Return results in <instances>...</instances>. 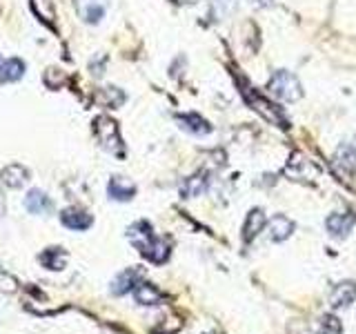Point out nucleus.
Returning a JSON list of instances; mask_svg holds the SVG:
<instances>
[{"instance_id": "nucleus-1", "label": "nucleus", "mask_w": 356, "mask_h": 334, "mask_svg": "<svg viewBox=\"0 0 356 334\" xmlns=\"http://www.w3.org/2000/svg\"><path fill=\"white\" fill-rule=\"evenodd\" d=\"M127 237L134 245H136V250L143 256H147L152 263H165L167 256H170V243H167L165 239L156 237L149 221L134 223L127 232Z\"/></svg>"}, {"instance_id": "nucleus-2", "label": "nucleus", "mask_w": 356, "mask_h": 334, "mask_svg": "<svg viewBox=\"0 0 356 334\" xmlns=\"http://www.w3.org/2000/svg\"><path fill=\"white\" fill-rule=\"evenodd\" d=\"M267 94L281 100V103H296L303 96V87H300V81L292 72L278 70L267 81Z\"/></svg>"}, {"instance_id": "nucleus-3", "label": "nucleus", "mask_w": 356, "mask_h": 334, "mask_svg": "<svg viewBox=\"0 0 356 334\" xmlns=\"http://www.w3.org/2000/svg\"><path fill=\"white\" fill-rule=\"evenodd\" d=\"M96 132H98V138H100V145L111 152L116 156H122V141H120V132H118V125L111 118H105L100 116L96 120Z\"/></svg>"}, {"instance_id": "nucleus-4", "label": "nucleus", "mask_w": 356, "mask_h": 334, "mask_svg": "<svg viewBox=\"0 0 356 334\" xmlns=\"http://www.w3.org/2000/svg\"><path fill=\"white\" fill-rule=\"evenodd\" d=\"M248 103L259 111V114L265 118V120H270V122H274V125H278V127H289V122H287V118H285V114L281 109H278L274 103H270V100H265L261 94H256V92H250L248 94Z\"/></svg>"}, {"instance_id": "nucleus-5", "label": "nucleus", "mask_w": 356, "mask_h": 334, "mask_svg": "<svg viewBox=\"0 0 356 334\" xmlns=\"http://www.w3.org/2000/svg\"><path fill=\"white\" fill-rule=\"evenodd\" d=\"M356 225V214L354 212H334L325 221V230L330 232L332 239H348L350 232Z\"/></svg>"}, {"instance_id": "nucleus-6", "label": "nucleus", "mask_w": 356, "mask_h": 334, "mask_svg": "<svg viewBox=\"0 0 356 334\" xmlns=\"http://www.w3.org/2000/svg\"><path fill=\"white\" fill-rule=\"evenodd\" d=\"M334 170H337L341 176L352 178L356 174V148L352 143H343L339 145V150L334 152Z\"/></svg>"}, {"instance_id": "nucleus-7", "label": "nucleus", "mask_w": 356, "mask_h": 334, "mask_svg": "<svg viewBox=\"0 0 356 334\" xmlns=\"http://www.w3.org/2000/svg\"><path fill=\"white\" fill-rule=\"evenodd\" d=\"M356 301V283L354 281H341L334 285L330 294V305L332 310H345Z\"/></svg>"}, {"instance_id": "nucleus-8", "label": "nucleus", "mask_w": 356, "mask_h": 334, "mask_svg": "<svg viewBox=\"0 0 356 334\" xmlns=\"http://www.w3.org/2000/svg\"><path fill=\"white\" fill-rule=\"evenodd\" d=\"M60 223L65 228L81 232V230L92 228L94 218H92V214H87L83 207H67V209L60 212Z\"/></svg>"}, {"instance_id": "nucleus-9", "label": "nucleus", "mask_w": 356, "mask_h": 334, "mask_svg": "<svg viewBox=\"0 0 356 334\" xmlns=\"http://www.w3.org/2000/svg\"><path fill=\"white\" fill-rule=\"evenodd\" d=\"M265 228H267V234H270V239L274 243H281L285 239L292 237V232H294V221L292 218H287L285 214H276L272 216L270 221L265 223Z\"/></svg>"}, {"instance_id": "nucleus-10", "label": "nucleus", "mask_w": 356, "mask_h": 334, "mask_svg": "<svg viewBox=\"0 0 356 334\" xmlns=\"http://www.w3.org/2000/svg\"><path fill=\"white\" fill-rule=\"evenodd\" d=\"M140 278H143V270H138V267H129V270L120 272L114 278V283H111V294L122 296V294L131 292V289L140 283Z\"/></svg>"}, {"instance_id": "nucleus-11", "label": "nucleus", "mask_w": 356, "mask_h": 334, "mask_svg": "<svg viewBox=\"0 0 356 334\" xmlns=\"http://www.w3.org/2000/svg\"><path fill=\"white\" fill-rule=\"evenodd\" d=\"M76 9L85 22L96 25L105 16V0H76Z\"/></svg>"}, {"instance_id": "nucleus-12", "label": "nucleus", "mask_w": 356, "mask_h": 334, "mask_svg": "<svg viewBox=\"0 0 356 334\" xmlns=\"http://www.w3.org/2000/svg\"><path fill=\"white\" fill-rule=\"evenodd\" d=\"M107 194L114 200H131L134 194H136V183L129 181L127 176H111Z\"/></svg>"}, {"instance_id": "nucleus-13", "label": "nucleus", "mask_w": 356, "mask_h": 334, "mask_svg": "<svg viewBox=\"0 0 356 334\" xmlns=\"http://www.w3.org/2000/svg\"><path fill=\"white\" fill-rule=\"evenodd\" d=\"M265 223H267L265 212L259 209V207L252 209L250 214H248V218H245V225H243V241L245 243H252L265 230Z\"/></svg>"}, {"instance_id": "nucleus-14", "label": "nucleus", "mask_w": 356, "mask_h": 334, "mask_svg": "<svg viewBox=\"0 0 356 334\" xmlns=\"http://www.w3.org/2000/svg\"><path fill=\"white\" fill-rule=\"evenodd\" d=\"M27 178H29V172L25 170L22 165L14 163V165H7L3 172H0V183H3L5 187L9 189H18L27 183Z\"/></svg>"}, {"instance_id": "nucleus-15", "label": "nucleus", "mask_w": 356, "mask_h": 334, "mask_svg": "<svg viewBox=\"0 0 356 334\" xmlns=\"http://www.w3.org/2000/svg\"><path fill=\"white\" fill-rule=\"evenodd\" d=\"M287 172H294V174H289V176H294L296 181H303V178L307 181V178H314L318 170L305 159V156L292 154V159H289V165H287Z\"/></svg>"}, {"instance_id": "nucleus-16", "label": "nucleus", "mask_w": 356, "mask_h": 334, "mask_svg": "<svg viewBox=\"0 0 356 334\" xmlns=\"http://www.w3.org/2000/svg\"><path fill=\"white\" fill-rule=\"evenodd\" d=\"M176 120L181 122V127H183V129L196 134V136H205V134L211 132V125H209V122H207L203 116L194 114V111H192V114H178Z\"/></svg>"}, {"instance_id": "nucleus-17", "label": "nucleus", "mask_w": 356, "mask_h": 334, "mask_svg": "<svg viewBox=\"0 0 356 334\" xmlns=\"http://www.w3.org/2000/svg\"><path fill=\"white\" fill-rule=\"evenodd\" d=\"M134 296H136V301L140 305H159L161 303V289L152 285V283H138L136 287H134Z\"/></svg>"}, {"instance_id": "nucleus-18", "label": "nucleus", "mask_w": 356, "mask_h": 334, "mask_svg": "<svg viewBox=\"0 0 356 334\" xmlns=\"http://www.w3.org/2000/svg\"><path fill=\"white\" fill-rule=\"evenodd\" d=\"M25 207L31 214H44V212L51 209V200L49 196L40 192V189H31V192L25 196Z\"/></svg>"}, {"instance_id": "nucleus-19", "label": "nucleus", "mask_w": 356, "mask_h": 334, "mask_svg": "<svg viewBox=\"0 0 356 334\" xmlns=\"http://www.w3.org/2000/svg\"><path fill=\"white\" fill-rule=\"evenodd\" d=\"M207 189V174L205 172H198L194 176H189L187 181L181 185V194L183 198H194L200 196Z\"/></svg>"}, {"instance_id": "nucleus-20", "label": "nucleus", "mask_w": 356, "mask_h": 334, "mask_svg": "<svg viewBox=\"0 0 356 334\" xmlns=\"http://www.w3.org/2000/svg\"><path fill=\"white\" fill-rule=\"evenodd\" d=\"M40 263L44 267H49V270H54V272H60V270H65V265H67V252L63 248H47L40 254Z\"/></svg>"}, {"instance_id": "nucleus-21", "label": "nucleus", "mask_w": 356, "mask_h": 334, "mask_svg": "<svg viewBox=\"0 0 356 334\" xmlns=\"http://www.w3.org/2000/svg\"><path fill=\"white\" fill-rule=\"evenodd\" d=\"M25 74V63L20 58H9L0 65V83H16Z\"/></svg>"}, {"instance_id": "nucleus-22", "label": "nucleus", "mask_w": 356, "mask_h": 334, "mask_svg": "<svg viewBox=\"0 0 356 334\" xmlns=\"http://www.w3.org/2000/svg\"><path fill=\"white\" fill-rule=\"evenodd\" d=\"M318 334H343V326L339 317L334 315H323L318 323Z\"/></svg>"}, {"instance_id": "nucleus-23", "label": "nucleus", "mask_w": 356, "mask_h": 334, "mask_svg": "<svg viewBox=\"0 0 356 334\" xmlns=\"http://www.w3.org/2000/svg\"><path fill=\"white\" fill-rule=\"evenodd\" d=\"M18 287V281L11 274H7L5 270H0V292H14Z\"/></svg>"}, {"instance_id": "nucleus-24", "label": "nucleus", "mask_w": 356, "mask_h": 334, "mask_svg": "<svg viewBox=\"0 0 356 334\" xmlns=\"http://www.w3.org/2000/svg\"><path fill=\"white\" fill-rule=\"evenodd\" d=\"M3 212H5V198L0 194V216H3Z\"/></svg>"}]
</instances>
